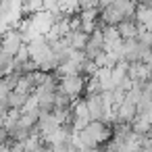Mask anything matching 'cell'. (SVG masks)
I'll return each instance as SVG.
<instances>
[{
	"instance_id": "cell-1",
	"label": "cell",
	"mask_w": 152,
	"mask_h": 152,
	"mask_svg": "<svg viewBox=\"0 0 152 152\" xmlns=\"http://www.w3.org/2000/svg\"><path fill=\"white\" fill-rule=\"evenodd\" d=\"M86 86H88L86 75H67V77L58 79V90L65 92L73 100H79V96L86 94Z\"/></svg>"
},
{
	"instance_id": "cell-2",
	"label": "cell",
	"mask_w": 152,
	"mask_h": 152,
	"mask_svg": "<svg viewBox=\"0 0 152 152\" xmlns=\"http://www.w3.org/2000/svg\"><path fill=\"white\" fill-rule=\"evenodd\" d=\"M86 58L90 61H96L100 54H104V31H102V23L100 27H96L92 34H90V40H88V46H86Z\"/></svg>"
},
{
	"instance_id": "cell-3",
	"label": "cell",
	"mask_w": 152,
	"mask_h": 152,
	"mask_svg": "<svg viewBox=\"0 0 152 152\" xmlns=\"http://www.w3.org/2000/svg\"><path fill=\"white\" fill-rule=\"evenodd\" d=\"M23 46H25V40H23V36H21V31H19L17 27L4 31L2 44H0V48H2L4 52H9L11 56H17V52H19Z\"/></svg>"
},
{
	"instance_id": "cell-4",
	"label": "cell",
	"mask_w": 152,
	"mask_h": 152,
	"mask_svg": "<svg viewBox=\"0 0 152 152\" xmlns=\"http://www.w3.org/2000/svg\"><path fill=\"white\" fill-rule=\"evenodd\" d=\"M86 102H88V110H90V119L92 121H102L106 113H110L104 104V98H102V92L100 94H90L86 96ZM115 110V108H113Z\"/></svg>"
},
{
	"instance_id": "cell-5",
	"label": "cell",
	"mask_w": 152,
	"mask_h": 152,
	"mask_svg": "<svg viewBox=\"0 0 152 152\" xmlns=\"http://www.w3.org/2000/svg\"><path fill=\"white\" fill-rule=\"evenodd\" d=\"M135 117H137V104H133L125 98V102L117 106V123H129L131 125Z\"/></svg>"
},
{
	"instance_id": "cell-6",
	"label": "cell",
	"mask_w": 152,
	"mask_h": 152,
	"mask_svg": "<svg viewBox=\"0 0 152 152\" xmlns=\"http://www.w3.org/2000/svg\"><path fill=\"white\" fill-rule=\"evenodd\" d=\"M67 40H69V46L73 48V50H86V46H88V40H90V34H86L83 29H71V34L67 36Z\"/></svg>"
},
{
	"instance_id": "cell-7",
	"label": "cell",
	"mask_w": 152,
	"mask_h": 152,
	"mask_svg": "<svg viewBox=\"0 0 152 152\" xmlns=\"http://www.w3.org/2000/svg\"><path fill=\"white\" fill-rule=\"evenodd\" d=\"M117 27H119V34H121L123 40H135V38L140 36V25H137L135 21H123V23L117 25Z\"/></svg>"
},
{
	"instance_id": "cell-8",
	"label": "cell",
	"mask_w": 152,
	"mask_h": 152,
	"mask_svg": "<svg viewBox=\"0 0 152 152\" xmlns=\"http://www.w3.org/2000/svg\"><path fill=\"white\" fill-rule=\"evenodd\" d=\"M13 69H15V56H11L9 52H4L0 48V77L11 75Z\"/></svg>"
}]
</instances>
